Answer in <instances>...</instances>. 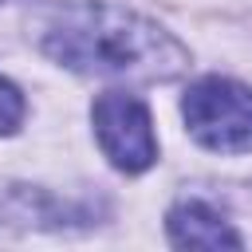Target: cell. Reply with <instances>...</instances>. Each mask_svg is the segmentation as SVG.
<instances>
[{"instance_id": "1", "label": "cell", "mask_w": 252, "mask_h": 252, "mask_svg": "<svg viewBox=\"0 0 252 252\" xmlns=\"http://www.w3.org/2000/svg\"><path fill=\"white\" fill-rule=\"evenodd\" d=\"M35 43L59 67L91 79L169 83L189 71V51L161 24L106 0L47 8L35 24Z\"/></svg>"}, {"instance_id": "3", "label": "cell", "mask_w": 252, "mask_h": 252, "mask_svg": "<svg viewBox=\"0 0 252 252\" xmlns=\"http://www.w3.org/2000/svg\"><path fill=\"white\" fill-rule=\"evenodd\" d=\"M91 118H94V138L114 169L142 173L154 165V158H158L154 122H150V110L138 94L106 91V94H98Z\"/></svg>"}, {"instance_id": "2", "label": "cell", "mask_w": 252, "mask_h": 252, "mask_svg": "<svg viewBox=\"0 0 252 252\" xmlns=\"http://www.w3.org/2000/svg\"><path fill=\"white\" fill-rule=\"evenodd\" d=\"M189 134L217 154H244L252 150V91L236 79H197L181 102Z\"/></svg>"}, {"instance_id": "5", "label": "cell", "mask_w": 252, "mask_h": 252, "mask_svg": "<svg viewBox=\"0 0 252 252\" xmlns=\"http://www.w3.org/2000/svg\"><path fill=\"white\" fill-rule=\"evenodd\" d=\"M24 122V94L0 79V134H16V126Z\"/></svg>"}, {"instance_id": "6", "label": "cell", "mask_w": 252, "mask_h": 252, "mask_svg": "<svg viewBox=\"0 0 252 252\" xmlns=\"http://www.w3.org/2000/svg\"><path fill=\"white\" fill-rule=\"evenodd\" d=\"M0 4H4V0H0Z\"/></svg>"}, {"instance_id": "4", "label": "cell", "mask_w": 252, "mask_h": 252, "mask_svg": "<svg viewBox=\"0 0 252 252\" xmlns=\"http://www.w3.org/2000/svg\"><path fill=\"white\" fill-rule=\"evenodd\" d=\"M169 240L177 248H240V232L205 201H181L165 217Z\"/></svg>"}]
</instances>
